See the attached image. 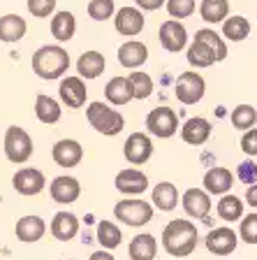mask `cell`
<instances>
[{
    "instance_id": "6da1fadb",
    "label": "cell",
    "mask_w": 257,
    "mask_h": 260,
    "mask_svg": "<svg viewBox=\"0 0 257 260\" xmlns=\"http://www.w3.org/2000/svg\"><path fill=\"white\" fill-rule=\"evenodd\" d=\"M199 242V233L197 225L190 223L188 218H176L169 221L162 230V249L174 258H186L197 249Z\"/></svg>"
},
{
    "instance_id": "7a4b0ae2",
    "label": "cell",
    "mask_w": 257,
    "mask_h": 260,
    "mask_svg": "<svg viewBox=\"0 0 257 260\" xmlns=\"http://www.w3.org/2000/svg\"><path fill=\"white\" fill-rule=\"evenodd\" d=\"M70 68V56L63 47H56V44H47V47H40L32 56V72L40 77V79H58L67 72Z\"/></svg>"
},
{
    "instance_id": "3957f363",
    "label": "cell",
    "mask_w": 257,
    "mask_h": 260,
    "mask_svg": "<svg viewBox=\"0 0 257 260\" xmlns=\"http://www.w3.org/2000/svg\"><path fill=\"white\" fill-rule=\"evenodd\" d=\"M86 119L93 125V130L102 133V135H109V137L118 135V133L125 128L123 114L116 112L114 107H109V105H104V103L88 105V107H86Z\"/></svg>"
},
{
    "instance_id": "277c9868",
    "label": "cell",
    "mask_w": 257,
    "mask_h": 260,
    "mask_svg": "<svg viewBox=\"0 0 257 260\" xmlns=\"http://www.w3.org/2000/svg\"><path fill=\"white\" fill-rule=\"evenodd\" d=\"M114 216L130 228H141L153 218V205L144 202L141 198H128L114 207Z\"/></svg>"
},
{
    "instance_id": "5b68a950",
    "label": "cell",
    "mask_w": 257,
    "mask_h": 260,
    "mask_svg": "<svg viewBox=\"0 0 257 260\" xmlns=\"http://www.w3.org/2000/svg\"><path fill=\"white\" fill-rule=\"evenodd\" d=\"M5 156L12 162L21 165L32 156V140L23 128L19 125H10L5 133Z\"/></svg>"
},
{
    "instance_id": "8992f818",
    "label": "cell",
    "mask_w": 257,
    "mask_h": 260,
    "mask_svg": "<svg viewBox=\"0 0 257 260\" xmlns=\"http://www.w3.org/2000/svg\"><path fill=\"white\" fill-rule=\"evenodd\" d=\"M146 128L160 140L176 135L178 130V116L171 107H156L153 112L146 116Z\"/></svg>"
},
{
    "instance_id": "52a82bcc",
    "label": "cell",
    "mask_w": 257,
    "mask_h": 260,
    "mask_svg": "<svg viewBox=\"0 0 257 260\" xmlns=\"http://www.w3.org/2000/svg\"><path fill=\"white\" fill-rule=\"evenodd\" d=\"M206 93V81L197 72H183L176 81V98L183 105H197Z\"/></svg>"
},
{
    "instance_id": "ba28073f",
    "label": "cell",
    "mask_w": 257,
    "mask_h": 260,
    "mask_svg": "<svg viewBox=\"0 0 257 260\" xmlns=\"http://www.w3.org/2000/svg\"><path fill=\"white\" fill-rule=\"evenodd\" d=\"M204 244H206V249L213 255H230V253H234L236 246H239V235H236L232 228H225V225L213 228V230L206 235Z\"/></svg>"
},
{
    "instance_id": "9c48e42d",
    "label": "cell",
    "mask_w": 257,
    "mask_h": 260,
    "mask_svg": "<svg viewBox=\"0 0 257 260\" xmlns=\"http://www.w3.org/2000/svg\"><path fill=\"white\" fill-rule=\"evenodd\" d=\"M160 44L169 54H178L188 44V30L178 19H167L160 26Z\"/></svg>"
},
{
    "instance_id": "30bf717a",
    "label": "cell",
    "mask_w": 257,
    "mask_h": 260,
    "mask_svg": "<svg viewBox=\"0 0 257 260\" xmlns=\"http://www.w3.org/2000/svg\"><path fill=\"white\" fill-rule=\"evenodd\" d=\"M12 186H14V190L19 195H40L44 190V186H47V181H44V174L40 172V170L35 168H21L16 170L14 179H12Z\"/></svg>"
},
{
    "instance_id": "8fae6325",
    "label": "cell",
    "mask_w": 257,
    "mask_h": 260,
    "mask_svg": "<svg viewBox=\"0 0 257 260\" xmlns=\"http://www.w3.org/2000/svg\"><path fill=\"white\" fill-rule=\"evenodd\" d=\"M125 160L132 162V165H144L151 156H153V142H151L149 135L144 133H132V135L125 140L123 146Z\"/></svg>"
},
{
    "instance_id": "7c38bea8",
    "label": "cell",
    "mask_w": 257,
    "mask_h": 260,
    "mask_svg": "<svg viewBox=\"0 0 257 260\" xmlns=\"http://www.w3.org/2000/svg\"><path fill=\"white\" fill-rule=\"evenodd\" d=\"M114 26L123 38H134V35H139L144 30V14L137 7H121L116 12Z\"/></svg>"
},
{
    "instance_id": "4fadbf2b",
    "label": "cell",
    "mask_w": 257,
    "mask_h": 260,
    "mask_svg": "<svg viewBox=\"0 0 257 260\" xmlns=\"http://www.w3.org/2000/svg\"><path fill=\"white\" fill-rule=\"evenodd\" d=\"M51 156H54V162L58 168H77L84 158V149L77 140H60L54 144Z\"/></svg>"
},
{
    "instance_id": "5bb4252c",
    "label": "cell",
    "mask_w": 257,
    "mask_h": 260,
    "mask_svg": "<svg viewBox=\"0 0 257 260\" xmlns=\"http://www.w3.org/2000/svg\"><path fill=\"white\" fill-rule=\"evenodd\" d=\"M183 209L190 218H206L211 211V193L202 188H188L183 193Z\"/></svg>"
},
{
    "instance_id": "9a60e30c",
    "label": "cell",
    "mask_w": 257,
    "mask_h": 260,
    "mask_svg": "<svg viewBox=\"0 0 257 260\" xmlns=\"http://www.w3.org/2000/svg\"><path fill=\"white\" fill-rule=\"evenodd\" d=\"M60 100H63V105H67L70 109H79L86 105V95H88V91H86V84L81 77H65L63 81H60Z\"/></svg>"
},
{
    "instance_id": "2e32d148",
    "label": "cell",
    "mask_w": 257,
    "mask_h": 260,
    "mask_svg": "<svg viewBox=\"0 0 257 260\" xmlns=\"http://www.w3.org/2000/svg\"><path fill=\"white\" fill-rule=\"evenodd\" d=\"M116 188L123 195H132V198L134 195H141L149 188V177L141 170H134V168L121 170L116 174Z\"/></svg>"
},
{
    "instance_id": "e0dca14e",
    "label": "cell",
    "mask_w": 257,
    "mask_h": 260,
    "mask_svg": "<svg viewBox=\"0 0 257 260\" xmlns=\"http://www.w3.org/2000/svg\"><path fill=\"white\" fill-rule=\"evenodd\" d=\"M49 190H51V198H54L58 205H72L81 195L79 181H77L75 177H67V174L56 177L54 181H51V186H49Z\"/></svg>"
},
{
    "instance_id": "ac0fdd59",
    "label": "cell",
    "mask_w": 257,
    "mask_h": 260,
    "mask_svg": "<svg viewBox=\"0 0 257 260\" xmlns=\"http://www.w3.org/2000/svg\"><path fill=\"white\" fill-rule=\"evenodd\" d=\"M234 184V174L227 168H211L204 174V190L211 195H227Z\"/></svg>"
},
{
    "instance_id": "d6986e66",
    "label": "cell",
    "mask_w": 257,
    "mask_h": 260,
    "mask_svg": "<svg viewBox=\"0 0 257 260\" xmlns=\"http://www.w3.org/2000/svg\"><path fill=\"white\" fill-rule=\"evenodd\" d=\"M146 58H149V47L144 42H137V40H130L118 49V63L123 68H130V70H137L139 65H144Z\"/></svg>"
},
{
    "instance_id": "ffe728a7",
    "label": "cell",
    "mask_w": 257,
    "mask_h": 260,
    "mask_svg": "<svg viewBox=\"0 0 257 260\" xmlns=\"http://www.w3.org/2000/svg\"><path fill=\"white\" fill-rule=\"evenodd\" d=\"M211 123L202 116H193V119H188L181 128V137L186 144H193V146H202L204 142L211 137Z\"/></svg>"
},
{
    "instance_id": "44dd1931",
    "label": "cell",
    "mask_w": 257,
    "mask_h": 260,
    "mask_svg": "<svg viewBox=\"0 0 257 260\" xmlns=\"http://www.w3.org/2000/svg\"><path fill=\"white\" fill-rule=\"evenodd\" d=\"M77 233H79V218L72 211H58L51 218V235L58 242H70L77 237Z\"/></svg>"
},
{
    "instance_id": "7402d4cb",
    "label": "cell",
    "mask_w": 257,
    "mask_h": 260,
    "mask_svg": "<svg viewBox=\"0 0 257 260\" xmlns=\"http://www.w3.org/2000/svg\"><path fill=\"white\" fill-rule=\"evenodd\" d=\"M14 233L23 244H35L44 237V233H47V223H44L40 216H21L19 221H16Z\"/></svg>"
},
{
    "instance_id": "603a6c76",
    "label": "cell",
    "mask_w": 257,
    "mask_h": 260,
    "mask_svg": "<svg viewBox=\"0 0 257 260\" xmlns=\"http://www.w3.org/2000/svg\"><path fill=\"white\" fill-rule=\"evenodd\" d=\"M104 68H107V60L100 51H84L77 60V72L81 79H97L104 72Z\"/></svg>"
},
{
    "instance_id": "cb8c5ba5",
    "label": "cell",
    "mask_w": 257,
    "mask_h": 260,
    "mask_svg": "<svg viewBox=\"0 0 257 260\" xmlns=\"http://www.w3.org/2000/svg\"><path fill=\"white\" fill-rule=\"evenodd\" d=\"M104 95L112 105H128L134 98V88L130 77H114L109 79L107 88H104Z\"/></svg>"
},
{
    "instance_id": "d4e9b609",
    "label": "cell",
    "mask_w": 257,
    "mask_h": 260,
    "mask_svg": "<svg viewBox=\"0 0 257 260\" xmlns=\"http://www.w3.org/2000/svg\"><path fill=\"white\" fill-rule=\"evenodd\" d=\"M188 63L193 68H211L213 63H218V56L204 40L195 38L193 44L188 47Z\"/></svg>"
},
{
    "instance_id": "484cf974",
    "label": "cell",
    "mask_w": 257,
    "mask_h": 260,
    "mask_svg": "<svg viewBox=\"0 0 257 260\" xmlns=\"http://www.w3.org/2000/svg\"><path fill=\"white\" fill-rule=\"evenodd\" d=\"M128 253H130V258H132V260H153V258H156V253H158L156 237H153V235H149V233L132 237Z\"/></svg>"
},
{
    "instance_id": "4316f807",
    "label": "cell",
    "mask_w": 257,
    "mask_h": 260,
    "mask_svg": "<svg viewBox=\"0 0 257 260\" xmlns=\"http://www.w3.org/2000/svg\"><path fill=\"white\" fill-rule=\"evenodd\" d=\"M77 32V21L72 12H56V16L51 19V35L58 42H70Z\"/></svg>"
},
{
    "instance_id": "83f0119b",
    "label": "cell",
    "mask_w": 257,
    "mask_h": 260,
    "mask_svg": "<svg viewBox=\"0 0 257 260\" xmlns=\"http://www.w3.org/2000/svg\"><path fill=\"white\" fill-rule=\"evenodd\" d=\"M26 35V21L19 14L0 16V42H19Z\"/></svg>"
},
{
    "instance_id": "f1b7e54d",
    "label": "cell",
    "mask_w": 257,
    "mask_h": 260,
    "mask_svg": "<svg viewBox=\"0 0 257 260\" xmlns=\"http://www.w3.org/2000/svg\"><path fill=\"white\" fill-rule=\"evenodd\" d=\"M250 35V21L241 14L227 16L223 21V38H227L230 42H243Z\"/></svg>"
},
{
    "instance_id": "f546056e",
    "label": "cell",
    "mask_w": 257,
    "mask_h": 260,
    "mask_svg": "<svg viewBox=\"0 0 257 260\" xmlns=\"http://www.w3.org/2000/svg\"><path fill=\"white\" fill-rule=\"evenodd\" d=\"M153 205L160 211H171L178 205V190L171 181H160L153 188Z\"/></svg>"
},
{
    "instance_id": "4dcf8cb0",
    "label": "cell",
    "mask_w": 257,
    "mask_h": 260,
    "mask_svg": "<svg viewBox=\"0 0 257 260\" xmlns=\"http://www.w3.org/2000/svg\"><path fill=\"white\" fill-rule=\"evenodd\" d=\"M199 16L206 23H223L230 16V3L227 0H202Z\"/></svg>"
},
{
    "instance_id": "1f68e13d",
    "label": "cell",
    "mask_w": 257,
    "mask_h": 260,
    "mask_svg": "<svg viewBox=\"0 0 257 260\" xmlns=\"http://www.w3.org/2000/svg\"><path fill=\"white\" fill-rule=\"evenodd\" d=\"M35 114H38V119L42 121V123H58L60 121V105L56 103L54 98L44 95V93H40L38 98H35Z\"/></svg>"
},
{
    "instance_id": "d6a6232c",
    "label": "cell",
    "mask_w": 257,
    "mask_h": 260,
    "mask_svg": "<svg viewBox=\"0 0 257 260\" xmlns=\"http://www.w3.org/2000/svg\"><path fill=\"white\" fill-rule=\"evenodd\" d=\"M243 200L241 198H236V195H223L220 198V202H218V216L223 218V221H230V223H234V221H241L243 218Z\"/></svg>"
},
{
    "instance_id": "836d02e7",
    "label": "cell",
    "mask_w": 257,
    "mask_h": 260,
    "mask_svg": "<svg viewBox=\"0 0 257 260\" xmlns=\"http://www.w3.org/2000/svg\"><path fill=\"white\" fill-rule=\"evenodd\" d=\"M230 119L236 130H250V128H255V123H257V109L252 107V105H236V107L232 109Z\"/></svg>"
},
{
    "instance_id": "e575fe53",
    "label": "cell",
    "mask_w": 257,
    "mask_h": 260,
    "mask_svg": "<svg viewBox=\"0 0 257 260\" xmlns=\"http://www.w3.org/2000/svg\"><path fill=\"white\" fill-rule=\"evenodd\" d=\"M123 235H121V228L112 221H100L97 225V242L102 244V249H116L118 244H121Z\"/></svg>"
},
{
    "instance_id": "d590c367",
    "label": "cell",
    "mask_w": 257,
    "mask_h": 260,
    "mask_svg": "<svg viewBox=\"0 0 257 260\" xmlns=\"http://www.w3.org/2000/svg\"><path fill=\"white\" fill-rule=\"evenodd\" d=\"M195 38L204 40V42H206L211 49H213L215 56H218V63H220V60H225V58H227V44H225V40L220 38V35H218L215 30H211V28H202V30L195 32Z\"/></svg>"
},
{
    "instance_id": "8d00e7d4",
    "label": "cell",
    "mask_w": 257,
    "mask_h": 260,
    "mask_svg": "<svg viewBox=\"0 0 257 260\" xmlns=\"http://www.w3.org/2000/svg\"><path fill=\"white\" fill-rule=\"evenodd\" d=\"M130 81H132L134 98H137V100H146V98L153 93V79H151L146 72H132Z\"/></svg>"
},
{
    "instance_id": "74e56055",
    "label": "cell",
    "mask_w": 257,
    "mask_h": 260,
    "mask_svg": "<svg viewBox=\"0 0 257 260\" xmlns=\"http://www.w3.org/2000/svg\"><path fill=\"white\" fill-rule=\"evenodd\" d=\"M88 16L93 21H107L114 16V0H91L88 3Z\"/></svg>"
},
{
    "instance_id": "f35d334b",
    "label": "cell",
    "mask_w": 257,
    "mask_h": 260,
    "mask_svg": "<svg viewBox=\"0 0 257 260\" xmlns=\"http://www.w3.org/2000/svg\"><path fill=\"white\" fill-rule=\"evenodd\" d=\"M239 237L246 244H250V246L257 244V211L241 218V223H239Z\"/></svg>"
},
{
    "instance_id": "ab89813d",
    "label": "cell",
    "mask_w": 257,
    "mask_h": 260,
    "mask_svg": "<svg viewBox=\"0 0 257 260\" xmlns=\"http://www.w3.org/2000/svg\"><path fill=\"white\" fill-rule=\"evenodd\" d=\"M195 0H167V12L171 19H188L195 12Z\"/></svg>"
},
{
    "instance_id": "60d3db41",
    "label": "cell",
    "mask_w": 257,
    "mask_h": 260,
    "mask_svg": "<svg viewBox=\"0 0 257 260\" xmlns=\"http://www.w3.org/2000/svg\"><path fill=\"white\" fill-rule=\"evenodd\" d=\"M236 179H239L241 184H246V186L257 184V162L252 160V158L239 162V168H236Z\"/></svg>"
},
{
    "instance_id": "b9f144b4",
    "label": "cell",
    "mask_w": 257,
    "mask_h": 260,
    "mask_svg": "<svg viewBox=\"0 0 257 260\" xmlns=\"http://www.w3.org/2000/svg\"><path fill=\"white\" fill-rule=\"evenodd\" d=\"M56 0H28V12L35 19H47L49 14H54Z\"/></svg>"
},
{
    "instance_id": "7bdbcfd3",
    "label": "cell",
    "mask_w": 257,
    "mask_h": 260,
    "mask_svg": "<svg viewBox=\"0 0 257 260\" xmlns=\"http://www.w3.org/2000/svg\"><path fill=\"white\" fill-rule=\"evenodd\" d=\"M241 149H243V153H246V156H250V158L257 156V128H250V130H246V133H243Z\"/></svg>"
},
{
    "instance_id": "ee69618b",
    "label": "cell",
    "mask_w": 257,
    "mask_h": 260,
    "mask_svg": "<svg viewBox=\"0 0 257 260\" xmlns=\"http://www.w3.org/2000/svg\"><path fill=\"white\" fill-rule=\"evenodd\" d=\"M137 5L141 7V10H146V12H153V10H160L162 5H165L167 0H134Z\"/></svg>"
},
{
    "instance_id": "f6af8a7d",
    "label": "cell",
    "mask_w": 257,
    "mask_h": 260,
    "mask_svg": "<svg viewBox=\"0 0 257 260\" xmlns=\"http://www.w3.org/2000/svg\"><path fill=\"white\" fill-rule=\"evenodd\" d=\"M246 202H248L250 207H255V209H257V184L248 186V190H246Z\"/></svg>"
},
{
    "instance_id": "bcb514c9",
    "label": "cell",
    "mask_w": 257,
    "mask_h": 260,
    "mask_svg": "<svg viewBox=\"0 0 257 260\" xmlns=\"http://www.w3.org/2000/svg\"><path fill=\"white\" fill-rule=\"evenodd\" d=\"M91 260H116V258H114L107 249H102V251H95V253L91 255Z\"/></svg>"
}]
</instances>
